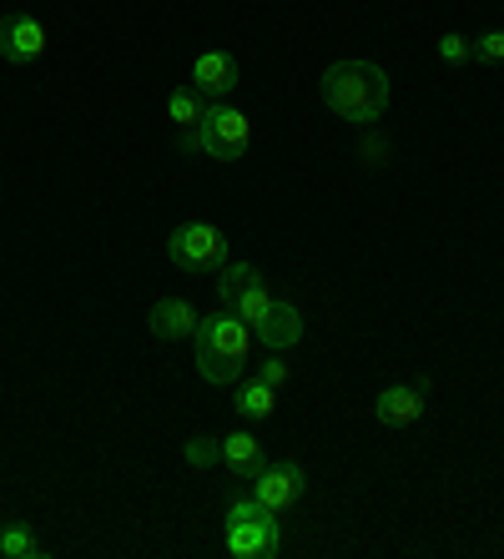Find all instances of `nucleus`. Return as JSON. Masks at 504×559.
<instances>
[{
    "mask_svg": "<svg viewBox=\"0 0 504 559\" xmlns=\"http://www.w3.org/2000/svg\"><path fill=\"white\" fill-rule=\"evenodd\" d=\"M324 106L333 117L353 121V127H368L388 111V76L384 66L374 61H333L324 71Z\"/></svg>",
    "mask_w": 504,
    "mask_h": 559,
    "instance_id": "f257e3e1",
    "label": "nucleus"
},
{
    "mask_svg": "<svg viewBox=\"0 0 504 559\" xmlns=\"http://www.w3.org/2000/svg\"><path fill=\"white\" fill-rule=\"evenodd\" d=\"M192 343H197V373L208 378L212 389H222V383L243 378V364H247V353H253V328L237 312L222 308L197 323Z\"/></svg>",
    "mask_w": 504,
    "mask_h": 559,
    "instance_id": "f03ea898",
    "label": "nucleus"
},
{
    "mask_svg": "<svg viewBox=\"0 0 504 559\" xmlns=\"http://www.w3.org/2000/svg\"><path fill=\"white\" fill-rule=\"evenodd\" d=\"M227 555L233 559H278L283 555V514L262 499L237 495L227 504Z\"/></svg>",
    "mask_w": 504,
    "mask_h": 559,
    "instance_id": "7ed1b4c3",
    "label": "nucleus"
},
{
    "mask_svg": "<svg viewBox=\"0 0 504 559\" xmlns=\"http://www.w3.org/2000/svg\"><path fill=\"white\" fill-rule=\"evenodd\" d=\"M247 142H253L247 111H237V106H227V102H208V111L197 121V146H202L212 162H237V156L247 152Z\"/></svg>",
    "mask_w": 504,
    "mask_h": 559,
    "instance_id": "20e7f679",
    "label": "nucleus"
},
{
    "mask_svg": "<svg viewBox=\"0 0 504 559\" xmlns=\"http://www.w3.org/2000/svg\"><path fill=\"white\" fill-rule=\"evenodd\" d=\"M167 258L181 273H222L227 267V237L212 222H181L167 237Z\"/></svg>",
    "mask_w": 504,
    "mask_h": 559,
    "instance_id": "39448f33",
    "label": "nucleus"
},
{
    "mask_svg": "<svg viewBox=\"0 0 504 559\" xmlns=\"http://www.w3.org/2000/svg\"><path fill=\"white\" fill-rule=\"evenodd\" d=\"M247 489H253V499H262L268 509L283 514V509H293L297 499L308 495V474H303L297 464H262Z\"/></svg>",
    "mask_w": 504,
    "mask_h": 559,
    "instance_id": "423d86ee",
    "label": "nucleus"
},
{
    "mask_svg": "<svg viewBox=\"0 0 504 559\" xmlns=\"http://www.w3.org/2000/svg\"><path fill=\"white\" fill-rule=\"evenodd\" d=\"M46 26H40L36 15H5L0 21V61L11 66H36L46 56Z\"/></svg>",
    "mask_w": 504,
    "mask_h": 559,
    "instance_id": "0eeeda50",
    "label": "nucleus"
},
{
    "mask_svg": "<svg viewBox=\"0 0 504 559\" xmlns=\"http://www.w3.org/2000/svg\"><path fill=\"white\" fill-rule=\"evenodd\" d=\"M237 81H243V71L227 51H202L192 61V92L208 96V102H222L227 92H237Z\"/></svg>",
    "mask_w": 504,
    "mask_h": 559,
    "instance_id": "6e6552de",
    "label": "nucleus"
},
{
    "mask_svg": "<svg viewBox=\"0 0 504 559\" xmlns=\"http://www.w3.org/2000/svg\"><path fill=\"white\" fill-rule=\"evenodd\" d=\"M146 323H152V333L162 343H177V338H192L197 323H202V312H197L187 298H162V302H152Z\"/></svg>",
    "mask_w": 504,
    "mask_h": 559,
    "instance_id": "1a4fd4ad",
    "label": "nucleus"
},
{
    "mask_svg": "<svg viewBox=\"0 0 504 559\" xmlns=\"http://www.w3.org/2000/svg\"><path fill=\"white\" fill-rule=\"evenodd\" d=\"M258 343L268 353H283V348H297V338H303V312L293 308V302H278L272 298V308H268V318H262L258 328Z\"/></svg>",
    "mask_w": 504,
    "mask_h": 559,
    "instance_id": "9d476101",
    "label": "nucleus"
},
{
    "mask_svg": "<svg viewBox=\"0 0 504 559\" xmlns=\"http://www.w3.org/2000/svg\"><path fill=\"white\" fill-rule=\"evenodd\" d=\"M374 418L384 424V429H409V424H419V418H424V393L394 383V389H384L374 399Z\"/></svg>",
    "mask_w": 504,
    "mask_h": 559,
    "instance_id": "9b49d317",
    "label": "nucleus"
},
{
    "mask_svg": "<svg viewBox=\"0 0 504 559\" xmlns=\"http://www.w3.org/2000/svg\"><path fill=\"white\" fill-rule=\"evenodd\" d=\"M222 464L233 468L243 484H253V474H258L268 459H262V443L253 439V433H227V439H222Z\"/></svg>",
    "mask_w": 504,
    "mask_h": 559,
    "instance_id": "f8f14e48",
    "label": "nucleus"
},
{
    "mask_svg": "<svg viewBox=\"0 0 504 559\" xmlns=\"http://www.w3.org/2000/svg\"><path fill=\"white\" fill-rule=\"evenodd\" d=\"M237 414L243 418H272V408H278V389H272V383H262L258 373H253V383H243V389H237Z\"/></svg>",
    "mask_w": 504,
    "mask_h": 559,
    "instance_id": "ddd939ff",
    "label": "nucleus"
},
{
    "mask_svg": "<svg viewBox=\"0 0 504 559\" xmlns=\"http://www.w3.org/2000/svg\"><path fill=\"white\" fill-rule=\"evenodd\" d=\"M202 111H208V96H197L192 86H177V92L167 96V117H172V127H181V131H192L197 121H202Z\"/></svg>",
    "mask_w": 504,
    "mask_h": 559,
    "instance_id": "4468645a",
    "label": "nucleus"
},
{
    "mask_svg": "<svg viewBox=\"0 0 504 559\" xmlns=\"http://www.w3.org/2000/svg\"><path fill=\"white\" fill-rule=\"evenodd\" d=\"M0 555L5 559H40L46 555V545H40L36 534H31V524H5V530H0Z\"/></svg>",
    "mask_w": 504,
    "mask_h": 559,
    "instance_id": "2eb2a0df",
    "label": "nucleus"
},
{
    "mask_svg": "<svg viewBox=\"0 0 504 559\" xmlns=\"http://www.w3.org/2000/svg\"><path fill=\"white\" fill-rule=\"evenodd\" d=\"M258 267H247V262H227V267H222V277H218V298H222V308H233L237 298H243L247 287L258 283Z\"/></svg>",
    "mask_w": 504,
    "mask_h": 559,
    "instance_id": "dca6fc26",
    "label": "nucleus"
},
{
    "mask_svg": "<svg viewBox=\"0 0 504 559\" xmlns=\"http://www.w3.org/2000/svg\"><path fill=\"white\" fill-rule=\"evenodd\" d=\"M268 308H272V293H268V283H262V277H258V283L247 287V293H243V298H237L227 312H237V318H243L247 328H258L262 318H268Z\"/></svg>",
    "mask_w": 504,
    "mask_h": 559,
    "instance_id": "f3484780",
    "label": "nucleus"
},
{
    "mask_svg": "<svg viewBox=\"0 0 504 559\" xmlns=\"http://www.w3.org/2000/svg\"><path fill=\"white\" fill-rule=\"evenodd\" d=\"M469 56H474V40H469V36H459V31H449V36H439V61H449V66H465Z\"/></svg>",
    "mask_w": 504,
    "mask_h": 559,
    "instance_id": "a211bd4d",
    "label": "nucleus"
},
{
    "mask_svg": "<svg viewBox=\"0 0 504 559\" xmlns=\"http://www.w3.org/2000/svg\"><path fill=\"white\" fill-rule=\"evenodd\" d=\"M222 459V443H212V439H187V464L192 468H212Z\"/></svg>",
    "mask_w": 504,
    "mask_h": 559,
    "instance_id": "6ab92c4d",
    "label": "nucleus"
},
{
    "mask_svg": "<svg viewBox=\"0 0 504 559\" xmlns=\"http://www.w3.org/2000/svg\"><path fill=\"white\" fill-rule=\"evenodd\" d=\"M474 61H504V31H484V36L474 40Z\"/></svg>",
    "mask_w": 504,
    "mask_h": 559,
    "instance_id": "aec40b11",
    "label": "nucleus"
},
{
    "mask_svg": "<svg viewBox=\"0 0 504 559\" xmlns=\"http://www.w3.org/2000/svg\"><path fill=\"white\" fill-rule=\"evenodd\" d=\"M258 378H262V383H272V389H283V383H288V364L272 353V358H262V364H258Z\"/></svg>",
    "mask_w": 504,
    "mask_h": 559,
    "instance_id": "412c9836",
    "label": "nucleus"
}]
</instances>
